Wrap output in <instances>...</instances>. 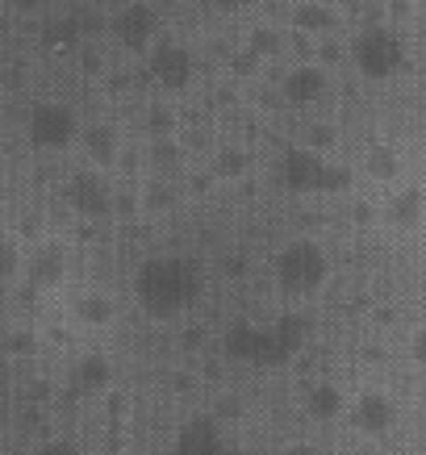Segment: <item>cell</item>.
Instances as JSON below:
<instances>
[{"instance_id":"cb8c5ba5","label":"cell","mask_w":426,"mask_h":455,"mask_svg":"<svg viewBox=\"0 0 426 455\" xmlns=\"http://www.w3.org/2000/svg\"><path fill=\"white\" fill-rule=\"evenodd\" d=\"M42 42L46 46H71V42H80V29L71 21V13H55L42 21Z\"/></svg>"},{"instance_id":"7c38bea8","label":"cell","mask_w":426,"mask_h":455,"mask_svg":"<svg viewBox=\"0 0 426 455\" xmlns=\"http://www.w3.org/2000/svg\"><path fill=\"white\" fill-rule=\"evenodd\" d=\"M426 218V196L418 184H401L389 193V201L381 205V221H385L393 235H418Z\"/></svg>"},{"instance_id":"8992f818","label":"cell","mask_w":426,"mask_h":455,"mask_svg":"<svg viewBox=\"0 0 426 455\" xmlns=\"http://www.w3.org/2000/svg\"><path fill=\"white\" fill-rule=\"evenodd\" d=\"M26 134L42 151H68L71 142L80 139V117H76V109L63 105V100H38V105L29 109Z\"/></svg>"},{"instance_id":"ba28073f","label":"cell","mask_w":426,"mask_h":455,"mask_svg":"<svg viewBox=\"0 0 426 455\" xmlns=\"http://www.w3.org/2000/svg\"><path fill=\"white\" fill-rule=\"evenodd\" d=\"M147 68H151V76L159 80V88L180 92V88H189V84H193L197 55H193V46H184V42H176V38H164V42H155L151 46Z\"/></svg>"},{"instance_id":"d6986e66","label":"cell","mask_w":426,"mask_h":455,"mask_svg":"<svg viewBox=\"0 0 426 455\" xmlns=\"http://www.w3.org/2000/svg\"><path fill=\"white\" fill-rule=\"evenodd\" d=\"M134 201H138V209H142V213H172V209L180 205V193H176V184H172V180L151 176L134 193Z\"/></svg>"},{"instance_id":"f1b7e54d","label":"cell","mask_w":426,"mask_h":455,"mask_svg":"<svg viewBox=\"0 0 426 455\" xmlns=\"http://www.w3.org/2000/svg\"><path fill=\"white\" fill-rule=\"evenodd\" d=\"M4 343H9V355H34V347H38V339H34L29 331H13L9 339H4Z\"/></svg>"},{"instance_id":"603a6c76","label":"cell","mask_w":426,"mask_h":455,"mask_svg":"<svg viewBox=\"0 0 426 455\" xmlns=\"http://www.w3.org/2000/svg\"><path fill=\"white\" fill-rule=\"evenodd\" d=\"M251 172V155L243 151V147H221L218 155H213V176L218 180H238Z\"/></svg>"},{"instance_id":"44dd1931","label":"cell","mask_w":426,"mask_h":455,"mask_svg":"<svg viewBox=\"0 0 426 455\" xmlns=\"http://www.w3.org/2000/svg\"><path fill=\"white\" fill-rule=\"evenodd\" d=\"M147 164H151V176L172 180V172L184 167V147H180L176 139H155L151 147H147Z\"/></svg>"},{"instance_id":"d6a6232c","label":"cell","mask_w":426,"mask_h":455,"mask_svg":"<svg viewBox=\"0 0 426 455\" xmlns=\"http://www.w3.org/2000/svg\"><path fill=\"white\" fill-rule=\"evenodd\" d=\"M226 4H234V9H247V4H255V0H226Z\"/></svg>"},{"instance_id":"30bf717a","label":"cell","mask_w":426,"mask_h":455,"mask_svg":"<svg viewBox=\"0 0 426 455\" xmlns=\"http://www.w3.org/2000/svg\"><path fill=\"white\" fill-rule=\"evenodd\" d=\"M343 414L359 435L381 439V435H389V430L398 427V401L389 397V393H381V388H368V393H359V397L347 405Z\"/></svg>"},{"instance_id":"6da1fadb","label":"cell","mask_w":426,"mask_h":455,"mask_svg":"<svg viewBox=\"0 0 426 455\" xmlns=\"http://www.w3.org/2000/svg\"><path fill=\"white\" fill-rule=\"evenodd\" d=\"M205 289V276L184 255H151L134 272V297L151 317H180L189 314Z\"/></svg>"},{"instance_id":"9a60e30c","label":"cell","mask_w":426,"mask_h":455,"mask_svg":"<svg viewBox=\"0 0 426 455\" xmlns=\"http://www.w3.org/2000/svg\"><path fill=\"white\" fill-rule=\"evenodd\" d=\"M330 88V76L326 68H317V63H301V68H293L289 76H285V97L293 100V105H314V100L326 97Z\"/></svg>"},{"instance_id":"3957f363","label":"cell","mask_w":426,"mask_h":455,"mask_svg":"<svg viewBox=\"0 0 426 455\" xmlns=\"http://www.w3.org/2000/svg\"><path fill=\"white\" fill-rule=\"evenodd\" d=\"M351 180H356L351 167L334 164L309 147H289L280 155V184L293 193H343V188H351Z\"/></svg>"},{"instance_id":"f546056e","label":"cell","mask_w":426,"mask_h":455,"mask_svg":"<svg viewBox=\"0 0 426 455\" xmlns=\"http://www.w3.org/2000/svg\"><path fill=\"white\" fill-rule=\"evenodd\" d=\"M276 455H326L322 447H314V443H289V447H280Z\"/></svg>"},{"instance_id":"ac0fdd59","label":"cell","mask_w":426,"mask_h":455,"mask_svg":"<svg viewBox=\"0 0 426 455\" xmlns=\"http://www.w3.org/2000/svg\"><path fill=\"white\" fill-rule=\"evenodd\" d=\"M347 410V397L339 393V385H314L305 393V414L314 418V422H334V418H343Z\"/></svg>"},{"instance_id":"83f0119b","label":"cell","mask_w":426,"mask_h":455,"mask_svg":"<svg viewBox=\"0 0 426 455\" xmlns=\"http://www.w3.org/2000/svg\"><path fill=\"white\" fill-rule=\"evenodd\" d=\"M251 51H255V55H272V51H280V34H276L272 26L251 29Z\"/></svg>"},{"instance_id":"5bb4252c","label":"cell","mask_w":426,"mask_h":455,"mask_svg":"<svg viewBox=\"0 0 426 455\" xmlns=\"http://www.w3.org/2000/svg\"><path fill=\"white\" fill-rule=\"evenodd\" d=\"M68 317L80 331H109L113 317H117V301L100 289H84L68 301Z\"/></svg>"},{"instance_id":"4fadbf2b","label":"cell","mask_w":426,"mask_h":455,"mask_svg":"<svg viewBox=\"0 0 426 455\" xmlns=\"http://www.w3.org/2000/svg\"><path fill=\"white\" fill-rule=\"evenodd\" d=\"M226 451V443H221V427L218 418H189L184 427L176 430V439H172V455H221Z\"/></svg>"},{"instance_id":"5b68a950","label":"cell","mask_w":426,"mask_h":455,"mask_svg":"<svg viewBox=\"0 0 426 455\" xmlns=\"http://www.w3.org/2000/svg\"><path fill=\"white\" fill-rule=\"evenodd\" d=\"M351 59H356V68L368 80H389V76H398L406 68L410 46L393 26H368L359 29V38L351 42Z\"/></svg>"},{"instance_id":"836d02e7","label":"cell","mask_w":426,"mask_h":455,"mask_svg":"<svg viewBox=\"0 0 426 455\" xmlns=\"http://www.w3.org/2000/svg\"><path fill=\"white\" fill-rule=\"evenodd\" d=\"M0 226H4V209H0Z\"/></svg>"},{"instance_id":"4dcf8cb0","label":"cell","mask_w":426,"mask_h":455,"mask_svg":"<svg viewBox=\"0 0 426 455\" xmlns=\"http://www.w3.org/2000/svg\"><path fill=\"white\" fill-rule=\"evenodd\" d=\"M410 351H414V363H422V355H426V339H422V334H414Z\"/></svg>"},{"instance_id":"4316f807","label":"cell","mask_w":426,"mask_h":455,"mask_svg":"<svg viewBox=\"0 0 426 455\" xmlns=\"http://www.w3.org/2000/svg\"><path fill=\"white\" fill-rule=\"evenodd\" d=\"M34 455H84V451H80V443L68 439V435H51V439H42L34 447Z\"/></svg>"},{"instance_id":"1f68e13d","label":"cell","mask_w":426,"mask_h":455,"mask_svg":"<svg viewBox=\"0 0 426 455\" xmlns=\"http://www.w3.org/2000/svg\"><path fill=\"white\" fill-rule=\"evenodd\" d=\"M17 4H21L26 13H42V9H46V0H17Z\"/></svg>"},{"instance_id":"9c48e42d","label":"cell","mask_w":426,"mask_h":455,"mask_svg":"<svg viewBox=\"0 0 426 455\" xmlns=\"http://www.w3.org/2000/svg\"><path fill=\"white\" fill-rule=\"evenodd\" d=\"M105 26H109V34L122 42L125 51H142L159 34V13H155V4H147V0H125Z\"/></svg>"},{"instance_id":"2e32d148","label":"cell","mask_w":426,"mask_h":455,"mask_svg":"<svg viewBox=\"0 0 426 455\" xmlns=\"http://www.w3.org/2000/svg\"><path fill=\"white\" fill-rule=\"evenodd\" d=\"M84 155L97 167H109L122 159V130L113 122H92L84 130Z\"/></svg>"},{"instance_id":"e0dca14e","label":"cell","mask_w":426,"mask_h":455,"mask_svg":"<svg viewBox=\"0 0 426 455\" xmlns=\"http://www.w3.org/2000/svg\"><path fill=\"white\" fill-rule=\"evenodd\" d=\"M71 385L80 388V393H105L113 385V363L109 355H100V351H88V355L76 359V368H71Z\"/></svg>"},{"instance_id":"7402d4cb","label":"cell","mask_w":426,"mask_h":455,"mask_svg":"<svg viewBox=\"0 0 426 455\" xmlns=\"http://www.w3.org/2000/svg\"><path fill=\"white\" fill-rule=\"evenodd\" d=\"M293 26L309 29V34H330L334 29V9H326L322 0H301V4H293Z\"/></svg>"},{"instance_id":"277c9868","label":"cell","mask_w":426,"mask_h":455,"mask_svg":"<svg viewBox=\"0 0 426 455\" xmlns=\"http://www.w3.org/2000/svg\"><path fill=\"white\" fill-rule=\"evenodd\" d=\"M272 272H276L280 292H289V297H309V292H317L326 284L330 259H326V251H322V243H314V238H293V243L280 247Z\"/></svg>"},{"instance_id":"ffe728a7","label":"cell","mask_w":426,"mask_h":455,"mask_svg":"<svg viewBox=\"0 0 426 455\" xmlns=\"http://www.w3.org/2000/svg\"><path fill=\"white\" fill-rule=\"evenodd\" d=\"M364 172L372 180H381V184H398L406 164H401V151L398 147H372L368 159H364Z\"/></svg>"},{"instance_id":"52a82bcc","label":"cell","mask_w":426,"mask_h":455,"mask_svg":"<svg viewBox=\"0 0 426 455\" xmlns=\"http://www.w3.org/2000/svg\"><path fill=\"white\" fill-rule=\"evenodd\" d=\"M21 272L26 284L38 292H51L68 280V247L59 238H34V247L21 251Z\"/></svg>"},{"instance_id":"7a4b0ae2","label":"cell","mask_w":426,"mask_h":455,"mask_svg":"<svg viewBox=\"0 0 426 455\" xmlns=\"http://www.w3.org/2000/svg\"><path fill=\"white\" fill-rule=\"evenodd\" d=\"M309 322L301 314H285L260 326V322H234L221 334V351L238 363H255V368H280L301 351Z\"/></svg>"},{"instance_id":"484cf974","label":"cell","mask_w":426,"mask_h":455,"mask_svg":"<svg viewBox=\"0 0 426 455\" xmlns=\"http://www.w3.org/2000/svg\"><path fill=\"white\" fill-rule=\"evenodd\" d=\"M21 276V243L0 235V280Z\"/></svg>"},{"instance_id":"d4e9b609","label":"cell","mask_w":426,"mask_h":455,"mask_svg":"<svg viewBox=\"0 0 426 455\" xmlns=\"http://www.w3.org/2000/svg\"><path fill=\"white\" fill-rule=\"evenodd\" d=\"M147 134H151V142L155 139H172V134H176V113L167 109V105H151V109H147Z\"/></svg>"},{"instance_id":"8fae6325","label":"cell","mask_w":426,"mask_h":455,"mask_svg":"<svg viewBox=\"0 0 426 455\" xmlns=\"http://www.w3.org/2000/svg\"><path fill=\"white\" fill-rule=\"evenodd\" d=\"M68 205L80 218H109L113 213V188L100 172H71L68 180Z\"/></svg>"}]
</instances>
